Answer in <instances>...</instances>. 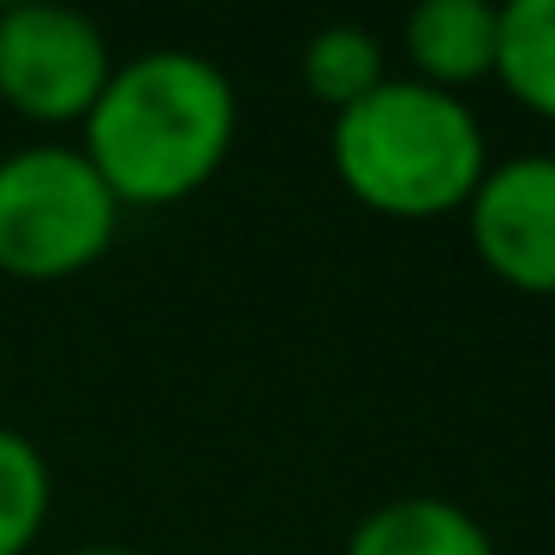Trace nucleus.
Instances as JSON below:
<instances>
[{
    "instance_id": "9b49d317",
    "label": "nucleus",
    "mask_w": 555,
    "mask_h": 555,
    "mask_svg": "<svg viewBox=\"0 0 555 555\" xmlns=\"http://www.w3.org/2000/svg\"><path fill=\"white\" fill-rule=\"evenodd\" d=\"M66 555H138V550H126V543H85V550H66Z\"/></svg>"
},
{
    "instance_id": "20e7f679",
    "label": "nucleus",
    "mask_w": 555,
    "mask_h": 555,
    "mask_svg": "<svg viewBox=\"0 0 555 555\" xmlns=\"http://www.w3.org/2000/svg\"><path fill=\"white\" fill-rule=\"evenodd\" d=\"M114 49L96 18L73 7L0 13V102L37 126H85L114 78Z\"/></svg>"
},
{
    "instance_id": "0eeeda50",
    "label": "nucleus",
    "mask_w": 555,
    "mask_h": 555,
    "mask_svg": "<svg viewBox=\"0 0 555 555\" xmlns=\"http://www.w3.org/2000/svg\"><path fill=\"white\" fill-rule=\"evenodd\" d=\"M347 555H495V538L478 514L442 495H400L352 526Z\"/></svg>"
},
{
    "instance_id": "1a4fd4ad",
    "label": "nucleus",
    "mask_w": 555,
    "mask_h": 555,
    "mask_svg": "<svg viewBox=\"0 0 555 555\" xmlns=\"http://www.w3.org/2000/svg\"><path fill=\"white\" fill-rule=\"evenodd\" d=\"M299 78L328 114H347L352 102H364L388 78L383 42H376L364 25H323L299 54Z\"/></svg>"
},
{
    "instance_id": "9d476101",
    "label": "nucleus",
    "mask_w": 555,
    "mask_h": 555,
    "mask_svg": "<svg viewBox=\"0 0 555 555\" xmlns=\"http://www.w3.org/2000/svg\"><path fill=\"white\" fill-rule=\"evenodd\" d=\"M54 507V472L30 436L0 424V555H25Z\"/></svg>"
},
{
    "instance_id": "f03ea898",
    "label": "nucleus",
    "mask_w": 555,
    "mask_h": 555,
    "mask_svg": "<svg viewBox=\"0 0 555 555\" xmlns=\"http://www.w3.org/2000/svg\"><path fill=\"white\" fill-rule=\"evenodd\" d=\"M328 162L364 209L395 221H436L472 204L490 173V144L466 96L418 78H383L364 102L335 114Z\"/></svg>"
},
{
    "instance_id": "423d86ee",
    "label": "nucleus",
    "mask_w": 555,
    "mask_h": 555,
    "mask_svg": "<svg viewBox=\"0 0 555 555\" xmlns=\"http://www.w3.org/2000/svg\"><path fill=\"white\" fill-rule=\"evenodd\" d=\"M495 37H502V7L483 0H424L400 30L412 78L448 96L478 78H495Z\"/></svg>"
},
{
    "instance_id": "6e6552de",
    "label": "nucleus",
    "mask_w": 555,
    "mask_h": 555,
    "mask_svg": "<svg viewBox=\"0 0 555 555\" xmlns=\"http://www.w3.org/2000/svg\"><path fill=\"white\" fill-rule=\"evenodd\" d=\"M495 78H502V90L519 108L555 120V0H514V7H502Z\"/></svg>"
},
{
    "instance_id": "7ed1b4c3",
    "label": "nucleus",
    "mask_w": 555,
    "mask_h": 555,
    "mask_svg": "<svg viewBox=\"0 0 555 555\" xmlns=\"http://www.w3.org/2000/svg\"><path fill=\"white\" fill-rule=\"evenodd\" d=\"M120 204L85 150L25 144L0 156V269L18 281H66L108 257Z\"/></svg>"
},
{
    "instance_id": "f257e3e1",
    "label": "nucleus",
    "mask_w": 555,
    "mask_h": 555,
    "mask_svg": "<svg viewBox=\"0 0 555 555\" xmlns=\"http://www.w3.org/2000/svg\"><path fill=\"white\" fill-rule=\"evenodd\" d=\"M240 132L228 73L192 49H150L114 66L85 114V156L120 209L185 204L221 173Z\"/></svg>"
},
{
    "instance_id": "39448f33",
    "label": "nucleus",
    "mask_w": 555,
    "mask_h": 555,
    "mask_svg": "<svg viewBox=\"0 0 555 555\" xmlns=\"http://www.w3.org/2000/svg\"><path fill=\"white\" fill-rule=\"evenodd\" d=\"M472 251L495 281L555 299V156L495 162L466 204Z\"/></svg>"
}]
</instances>
